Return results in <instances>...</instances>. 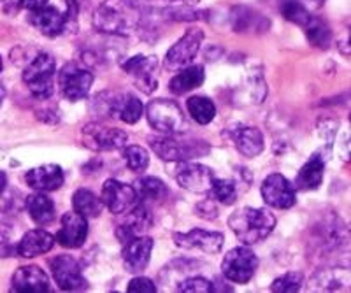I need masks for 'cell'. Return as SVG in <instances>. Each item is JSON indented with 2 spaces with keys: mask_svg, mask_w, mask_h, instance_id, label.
Instances as JSON below:
<instances>
[{
  "mask_svg": "<svg viewBox=\"0 0 351 293\" xmlns=\"http://www.w3.org/2000/svg\"><path fill=\"white\" fill-rule=\"evenodd\" d=\"M139 23L132 0H108L95 12V27L106 34H130Z\"/></svg>",
  "mask_w": 351,
  "mask_h": 293,
  "instance_id": "7a4b0ae2",
  "label": "cell"
},
{
  "mask_svg": "<svg viewBox=\"0 0 351 293\" xmlns=\"http://www.w3.org/2000/svg\"><path fill=\"white\" fill-rule=\"evenodd\" d=\"M136 192L139 201L158 202V201H164V199L167 197L169 190H167V185H165L162 179H158V177L144 176L141 177V179H137Z\"/></svg>",
  "mask_w": 351,
  "mask_h": 293,
  "instance_id": "f1b7e54d",
  "label": "cell"
},
{
  "mask_svg": "<svg viewBox=\"0 0 351 293\" xmlns=\"http://www.w3.org/2000/svg\"><path fill=\"white\" fill-rule=\"evenodd\" d=\"M304 274L302 272H288L274 279L271 290L276 293H295L302 288Z\"/></svg>",
  "mask_w": 351,
  "mask_h": 293,
  "instance_id": "836d02e7",
  "label": "cell"
},
{
  "mask_svg": "<svg viewBox=\"0 0 351 293\" xmlns=\"http://www.w3.org/2000/svg\"><path fill=\"white\" fill-rule=\"evenodd\" d=\"M125 214H127V218L116 229V235L121 242H127L132 237L143 235L144 230H148L152 227V214L144 205L137 204L136 207L127 211Z\"/></svg>",
  "mask_w": 351,
  "mask_h": 293,
  "instance_id": "7402d4cb",
  "label": "cell"
},
{
  "mask_svg": "<svg viewBox=\"0 0 351 293\" xmlns=\"http://www.w3.org/2000/svg\"><path fill=\"white\" fill-rule=\"evenodd\" d=\"M176 290L180 293H213L218 292L216 285L213 281H209L208 277L202 276H192L186 277L180 285L176 286Z\"/></svg>",
  "mask_w": 351,
  "mask_h": 293,
  "instance_id": "d6a6232c",
  "label": "cell"
},
{
  "mask_svg": "<svg viewBox=\"0 0 351 293\" xmlns=\"http://www.w3.org/2000/svg\"><path fill=\"white\" fill-rule=\"evenodd\" d=\"M100 201L112 214H125L139 204L136 188L118 179L106 181L104 186H102Z\"/></svg>",
  "mask_w": 351,
  "mask_h": 293,
  "instance_id": "4fadbf2b",
  "label": "cell"
},
{
  "mask_svg": "<svg viewBox=\"0 0 351 293\" xmlns=\"http://www.w3.org/2000/svg\"><path fill=\"white\" fill-rule=\"evenodd\" d=\"M309 2H313V4H318V5H322L325 2V0H309Z\"/></svg>",
  "mask_w": 351,
  "mask_h": 293,
  "instance_id": "ab89813d",
  "label": "cell"
},
{
  "mask_svg": "<svg viewBox=\"0 0 351 293\" xmlns=\"http://www.w3.org/2000/svg\"><path fill=\"white\" fill-rule=\"evenodd\" d=\"M64 170L60 165L56 164H44L30 169L25 174V181L30 188L37 192H55L64 185Z\"/></svg>",
  "mask_w": 351,
  "mask_h": 293,
  "instance_id": "44dd1931",
  "label": "cell"
},
{
  "mask_svg": "<svg viewBox=\"0 0 351 293\" xmlns=\"http://www.w3.org/2000/svg\"><path fill=\"white\" fill-rule=\"evenodd\" d=\"M123 265L125 269L132 274L143 272L149 264L153 251V239L148 235L132 237L127 242H123Z\"/></svg>",
  "mask_w": 351,
  "mask_h": 293,
  "instance_id": "9a60e30c",
  "label": "cell"
},
{
  "mask_svg": "<svg viewBox=\"0 0 351 293\" xmlns=\"http://www.w3.org/2000/svg\"><path fill=\"white\" fill-rule=\"evenodd\" d=\"M209 192H213V197L225 205L234 204L237 199V186L232 179H216L215 177Z\"/></svg>",
  "mask_w": 351,
  "mask_h": 293,
  "instance_id": "1f68e13d",
  "label": "cell"
},
{
  "mask_svg": "<svg viewBox=\"0 0 351 293\" xmlns=\"http://www.w3.org/2000/svg\"><path fill=\"white\" fill-rule=\"evenodd\" d=\"M262 199L269 207L274 209H290L297 201L295 186L283 174H271L262 183Z\"/></svg>",
  "mask_w": 351,
  "mask_h": 293,
  "instance_id": "7c38bea8",
  "label": "cell"
},
{
  "mask_svg": "<svg viewBox=\"0 0 351 293\" xmlns=\"http://www.w3.org/2000/svg\"><path fill=\"white\" fill-rule=\"evenodd\" d=\"M5 186H8V176H5V173L0 170V193L4 192Z\"/></svg>",
  "mask_w": 351,
  "mask_h": 293,
  "instance_id": "8d00e7d4",
  "label": "cell"
},
{
  "mask_svg": "<svg viewBox=\"0 0 351 293\" xmlns=\"http://www.w3.org/2000/svg\"><path fill=\"white\" fill-rule=\"evenodd\" d=\"M180 2L184 5V8H193L195 4H199L200 0H180Z\"/></svg>",
  "mask_w": 351,
  "mask_h": 293,
  "instance_id": "74e56055",
  "label": "cell"
},
{
  "mask_svg": "<svg viewBox=\"0 0 351 293\" xmlns=\"http://www.w3.org/2000/svg\"><path fill=\"white\" fill-rule=\"evenodd\" d=\"M127 292H130V293H155L156 286L152 279H148V277L137 276V277H134L130 283H128Z\"/></svg>",
  "mask_w": 351,
  "mask_h": 293,
  "instance_id": "e575fe53",
  "label": "cell"
},
{
  "mask_svg": "<svg viewBox=\"0 0 351 293\" xmlns=\"http://www.w3.org/2000/svg\"><path fill=\"white\" fill-rule=\"evenodd\" d=\"M174 177L184 190L193 193H206L211 190L215 173L209 167L195 162H176Z\"/></svg>",
  "mask_w": 351,
  "mask_h": 293,
  "instance_id": "8fae6325",
  "label": "cell"
},
{
  "mask_svg": "<svg viewBox=\"0 0 351 293\" xmlns=\"http://www.w3.org/2000/svg\"><path fill=\"white\" fill-rule=\"evenodd\" d=\"M28 21L46 37H58L69 27L65 12L48 4L32 9L28 14Z\"/></svg>",
  "mask_w": 351,
  "mask_h": 293,
  "instance_id": "ac0fdd59",
  "label": "cell"
},
{
  "mask_svg": "<svg viewBox=\"0 0 351 293\" xmlns=\"http://www.w3.org/2000/svg\"><path fill=\"white\" fill-rule=\"evenodd\" d=\"M256 267H258V257H256L253 249H250L244 244L239 246V248L230 249L225 255L223 262H221V272H223V276L227 277L228 281L237 283V285H244V283L252 281Z\"/></svg>",
  "mask_w": 351,
  "mask_h": 293,
  "instance_id": "8992f818",
  "label": "cell"
},
{
  "mask_svg": "<svg viewBox=\"0 0 351 293\" xmlns=\"http://www.w3.org/2000/svg\"><path fill=\"white\" fill-rule=\"evenodd\" d=\"M176 246L183 249H199L204 253L215 255L221 251L225 237L221 232H208L202 229H193L186 233H174Z\"/></svg>",
  "mask_w": 351,
  "mask_h": 293,
  "instance_id": "5bb4252c",
  "label": "cell"
},
{
  "mask_svg": "<svg viewBox=\"0 0 351 293\" xmlns=\"http://www.w3.org/2000/svg\"><path fill=\"white\" fill-rule=\"evenodd\" d=\"M49 269L56 285L65 292H81L88 288V281L81 272L80 264L71 255H56L49 260Z\"/></svg>",
  "mask_w": 351,
  "mask_h": 293,
  "instance_id": "9c48e42d",
  "label": "cell"
},
{
  "mask_svg": "<svg viewBox=\"0 0 351 293\" xmlns=\"http://www.w3.org/2000/svg\"><path fill=\"white\" fill-rule=\"evenodd\" d=\"M56 64L49 53H39L23 71V81L34 97L46 101L53 95V77Z\"/></svg>",
  "mask_w": 351,
  "mask_h": 293,
  "instance_id": "5b68a950",
  "label": "cell"
},
{
  "mask_svg": "<svg viewBox=\"0 0 351 293\" xmlns=\"http://www.w3.org/2000/svg\"><path fill=\"white\" fill-rule=\"evenodd\" d=\"M81 141L93 151H114L127 144V133L102 123H88L81 132Z\"/></svg>",
  "mask_w": 351,
  "mask_h": 293,
  "instance_id": "52a82bcc",
  "label": "cell"
},
{
  "mask_svg": "<svg viewBox=\"0 0 351 293\" xmlns=\"http://www.w3.org/2000/svg\"><path fill=\"white\" fill-rule=\"evenodd\" d=\"M146 118L152 129L164 136L183 133L186 129V120L181 113L180 105L167 99H156L146 107Z\"/></svg>",
  "mask_w": 351,
  "mask_h": 293,
  "instance_id": "277c9868",
  "label": "cell"
},
{
  "mask_svg": "<svg viewBox=\"0 0 351 293\" xmlns=\"http://www.w3.org/2000/svg\"><path fill=\"white\" fill-rule=\"evenodd\" d=\"M27 209L30 213V218L39 225H48L55 220V204L44 193H32L27 199Z\"/></svg>",
  "mask_w": 351,
  "mask_h": 293,
  "instance_id": "484cf974",
  "label": "cell"
},
{
  "mask_svg": "<svg viewBox=\"0 0 351 293\" xmlns=\"http://www.w3.org/2000/svg\"><path fill=\"white\" fill-rule=\"evenodd\" d=\"M156 62L155 57H144V55H136V57L128 58L127 62L121 64V68L128 76L136 79L137 86L143 90L144 93H152L156 88V81L153 73H155Z\"/></svg>",
  "mask_w": 351,
  "mask_h": 293,
  "instance_id": "ffe728a7",
  "label": "cell"
},
{
  "mask_svg": "<svg viewBox=\"0 0 351 293\" xmlns=\"http://www.w3.org/2000/svg\"><path fill=\"white\" fill-rule=\"evenodd\" d=\"M49 286L48 274L37 265H25L16 269L11 279V292L16 293H48Z\"/></svg>",
  "mask_w": 351,
  "mask_h": 293,
  "instance_id": "e0dca14e",
  "label": "cell"
},
{
  "mask_svg": "<svg viewBox=\"0 0 351 293\" xmlns=\"http://www.w3.org/2000/svg\"><path fill=\"white\" fill-rule=\"evenodd\" d=\"M204 37H206L204 36V30H186L184 36L181 37L176 44H172V48L169 49L167 55H165V67H167L169 71H180V68L192 64V60L197 57V53H199L200 44L204 42Z\"/></svg>",
  "mask_w": 351,
  "mask_h": 293,
  "instance_id": "ba28073f",
  "label": "cell"
},
{
  "mask_svg": "<svg viewBox=\"0 0 351 293\" xmlns=\"http://www.w3.org/2000/svg\"><path fill=\"white\" fill-rule=\"evenodd\" d=\"M186 107L190 116H192V120L199 125L211 123L216 116V105L209 97H204V95L190 97L186 102Z\"/></svg>",
  "mask_w": 351,
  "mask_h": 293,
  "instance_id": "83f0119b",
  "label": "cell"
},
{
  "mask_svg": "<svg viewBox=\"0 0 351 293\" xmlns=\"http://www.w3.org/2000/svg\"><path fill=\"white\" fill-rule=\"evenodd\" d=\"M228 227L244 246L265 241L276 227V216L269 209L241 207L230 214Z\"/></svg>",
  "mask_w": 351,
  "mask_h": 293,
  "instance_id": "6da1fadb",
  "label": "cell"
},
{
  "mask_svg": "<svg viewBox=\"0 0 351 293\" xmlns=\"http://www.w3.org/2000/svg\"><path fill=\"white\" fill-rule=\"evenodd\" d=\"M88 237V220L83 214L72 211L62 218V229L56 233V241L64 248H81Z\"/></svg>",
  "mask_w": 351,
  "mask_h": 293,
  "instance_id": "d6986e66",
  "label": "cell"
},
{
  "mask_svg": "<svg viewBox=\"0 0 351 293\" xmlns=\"http://www.w3.org/2000/svg\"><path fill=\"white\" fill-rule=\"evenodd\" d=\"M206 81V71L204 65H186V67L180 68V73L176 74L169 83V90L174 95H184V93L192 92V90L199 88Z\"/></svg>",
  "mask_w": 351,
  "mask_h": 293,
  "instance_id": "cb8c5ba5",
  "label": "cell"
},
{
  "mask_svg": "<svg viewBox=\"0 0 351 293\" xmlns=\"http://www.w3.org/2000/svg\"><path fill=\"white\" fill-rule=\"evenodd\" d=\"M0 73H2V57H0Z\"/></svg>",
  "mask_w": 351,
  "mask_h": 293,
  "instance_id": "60d3db41",
  "label": "cell"
},
{
  "mask_svg": "<svg viewBox=\"0 0 351 293\" xmlns=\"http://www.w3.org/2000/svg\"><path fill=\"white\" fill-rule=\"evenodd\" d=\"M72 205H74V211L83 214L84 218L100 216L102 209H104L102 201L97 197L95 193L86 188H81L77 192H74V195H72Z\"/></svg>",
  "mask_w": 351,
  "mask_h": 293,
  "instance_id": "4316f807",
  "label": "cell"
},
{
  "mask_svg": "<svg viewBox=\"0 0 351 293\" xmlns=\"http://www.w3.org/2000/svg\"><path fill=\"white\" fill-rule=\"evenodd\" d=\"M125 164L134 173H144L149 167V155L148 151L141 146H128L123 151Z\"/></svg>",
  "mask_w": 351,
  "mask_h": 293,
  "instance_id": "4dcf8cb0",
  "label": "cell"
},
{
  "mask_svg": "<svg viewBox=\"0 0 351 293\" xmlns=\"http://www.w3.org/2000/svg\"><path fill=\"white\" fill-rule=\"evenodd\" d=\"M49 0H20L21 8L28 9V11H32V9L43 8V5L48 4Z\"/></svg>",
  "mask_w": 351,
  "mask_h": 293,
  "instance_id": "d590c367",
  "label": "cell"
},
{
  "mask_svg": "<svg viewBox=\"0 0 351 293\" xmlns=\"http://www.w3.org/2000/svg\"><path fill=\"white\" fill-rule=\"evenodd\" d=\"M0 2H2V0H0Z\"/></svg>",
  "mask_w": 351,
  "mask_h": 293,
  "instance_id": "b9f144b4",
  "label": "cell"
},
{
  "mask_svg": "<svg viewBox=\"0 0 351 293\" xmlns=\"http://www.w3.org/2000/svg\"><path fill=\"white\" fill-rule=\"evenodd\" d=\"M281 14H283L288 21H291V23L299 25L300 29L304 30H306L307 27H309V23L315 20V16L307 11L306 5L300 4L299 0H285L283 4H281Z\"/></svg>",
  "mask_w": 351,
  "mask_h": 293,
  "instance_id": "f546056e",
  "label": "cell"
},
{
  "mask_svg": "<svg viewBox=\"0 0 351 293\" xmlns=\"http://www.w3.org/2000/svg\"><path fill=\"white\" fill-rule=\"evenodd\" d=\"M55 246V235L48 230L36 229L25 233L18 244V255L23 258H34L39 255L49 253Z\"/></svg>",
  "mask_w": 351,
  "mask_h": 293,
  "instance_id": "603a6c76",
  "label": "cell"
},
{
  "mask_svg": "<svg viewBox=\"0 0 351 293\" xmlns=\"http://www.w3.org/2000/svg\"><path fill=\"white\" fill-rule=\"evenodd\" d=\"M324 173H325V160L322 158L319 153L313 155L306 164L302 165V169L299 170L295 177V186L304 192H309V190H316L322 181H324Z\"/></svg>",
  "mask_w": 351,
  "mask_h": 293,
  "instance_id": "d4e9b609",
  "label": "cell"
},
{
  "mask_svg": "<svg viewBox=\"0 0 351 293\" xmlns=\"http://www.w3.org/2000/svg\"><path fill=\"white\" fill-rule=\"evenodd\" d=\"M5 99V88L2 85H0V104H2V101Z\"/></svg>",
  "mask_w": 351,
  "mask_h": 293,
  "instance_id": "f35d334b",
  "label": "cell"
},
{
  "mask_svg": "<svg viewBox=\"0 0 351 293\" xmlns=\"http://www.w3.org/2000/svg\"><path fill=\"white\" fill-rule=\"evenodd\" d=\"M225 137L236 146L241 155L247 158L258 157L263 151V133L256 127L234 125V127L225 130Z\"/></svg>",
  "mask_w": 351,
  "mask_h": 293,
  "instance_id": "2e32d148",
  "label": "cell"
},
{
  "mask_svg": "<svg viewBox=\"0 0 351 293\" xmlns=\"http://www.w3.org/2000/svg\"><path fill=\"white\" fill-rule=\"evenodd\" d=\"M149 146L164 162H188L209 155L211 146L200 139H186L181 133L164 137H152Z\"/></svg>",
  "mask_w": 351,
  "mask_h": 293,
  "instance_id": "3957f363",
  "label": "cell"
},
{
  "mask_svg": "<svg viewBox=\"0 0 351 293\" xmlns=\"http://www.w3.org/2000/svg\"><path fill=\"white\" fill-rule=\"evenodd\" d=\"M93 81H95L93 74L76 64H67L58 74L62 95L67 101H81V99H84L92 90Z\"/></svg>",
  "mask_w": 351,
  "mask_h": 293,
  "instance_id": "30bf717a",
  "label": "cell"
}]
</instances>
